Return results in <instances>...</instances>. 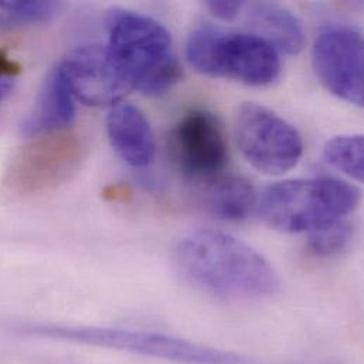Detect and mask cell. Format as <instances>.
Masks as SVG:
<instances>
[{
	"instance_id": "obj_9",
	"label": "cell",
	"mask_w": 364,
	"mask_h": 364,
	"mask_svg": "<svg viewBox=\"0 0 364 364\" xmlns=\"http://www.w3.org/2000/svg\"><path fill=\"white\" fill-rule=\"evenodd\" d=\"M169 154L186 178H217L228 161V144L220 119L205 109L186 112L169 135Z\"/></svg>"
},
{
	"instance_id": "obj_2",
	"label": "cell",
	"mask_w": 364,
	"mask_h": 364,
	"mask_svg": "<svg viewBox=\"0 0 364 364\" xmlns=\"http://www.w3.org/2000/svg\"><path fill=\"white\" fill-rule=\"evenodd\" d=\"M107 28L108 47L132 90L148 97H161L182 80V64L172 36L159 21L115 7L108 13Z\"/></svg>"
},
{
	"instance_id": "obj_8",
	"label": "cell",
	"mask_w": 364,
	"mask_h": 364,
	"mask_svg": "<svg viewBox=\"0 0 364 364\" xmlns=\"http://www.w3.org/2000/svg\"><path fill=\"white\" fill-rule=\"evenodd\" d=\"M312 64L331 94L363 107L364 41L359 30L341 23L325 26L312 47Z\"/></svg>"
},
{
	"instance_id": "obj_5",
	"label": "cell",
	"mask_w": 364,
	"mask_h": 364,
	"mask_svg": "<svg viewBox=\"0 0 364 364\" xmlns=\"http://www.w3.org/2000/svg\"><path fill=\"white\" fill-rule=\"evenodd\" d=\"M21 331L24 335L33 338L115 349L175 363L252 364V360L244 355L220 350L164 333L71 325H33Z\"/></svg>"
},
{
	"instance_id": "obj_13",
	"label": "cell",
	"mask_w": 364,
	"mask_h": 364,
	"mask_svg": "<svg viewBox=\"0 0 364 364\" xmlns=\"http://www.w3.org/2000/svg\"><path fill=\"white\" fill-rule=\"evenodd\" d=\"M241 14L250 33L265 40L277 51L298 54L304 50V24L287 6L277 1H251L244 3Z\"/></svg>"
},
{
	"instance_id": "obj_17",
	"label": "cell",
	"mask_w": 364,
	"mask_h": 364,
	"mask_svg": "<svg viewBox=\"0 0 364 364\" xmlns=\"http://www.w3.org/2000/svg\"><path fill=\"white\" fill-rule=\"evenodd\" d=\"M61 4L55 1H0V26L43 23L53 18Z\"/></svg>"
},
{
	"instance_id": "obj_16",
	"label": "cell",
	"mask_w": 364,
	"mask_h": 364,
	"mask_svg": "<svg viewBox=\"0 0 364 364\" xmlns=\"http://www.w3.org/2000/svg\"><path fill=\"white\" fill-rule=\"evenodd\" d=\"M353 235V224L345 218L308 232L306 250L315 258H333L350 247Z\"/></svg>"
},
{
	"instance_id": "obj_14",
	"label": "cell",
	"mask_w": 364,
	"mask_h": 364,
	"mask_svg": "<svg viewBox=\"0 0 364 364\" xmlns=\"http://www.w3.org/2000/svg\"><path fill=\"white\" fill-rule=\"evenodd\" d=\"M257 201L258 194L248 179L225 176L207 186L200 198V205L213 218L238 223L255 210Z\"/></svg>"
},
{
	"instance_id": "obj_10",
	"label": "cell",
	"mask_w": 364,
	"mask_h": 364,
	"mask_svg": "<svg viewBox=\"0 0 364 364\" xmlns=\"http://www.w3.org/2000/svg\"><path fill=\"white\" fill-rule=\"evenodd\" d=\"M74 98L90 107H114L132 90L108 46L84 44L60 63Z\"/></svg>"
},
{
	"instance_id": "obj_19",
	"label": "cell",
	"mask_w": 364,
	"mask_h": 364,
	"mask_svg": "<svg viewBox=\"0 0 364 364\" xmlns=\"http://www.w3.org/2000/svg\"><path fill=\"white\" fill-rule=\"evenodd\" d=\"M21 65L11 60L7 53L4 50L0 48V78H4V80H11L13 77L18 75L21 73Z\"/></svg>"
},
{
	"instance_id": "obj_15",
	"label": "cell",
	"mask_w": 364,
	"mask_h": 364,
	"mask_svg": "<svg viewBox=\"0 0 364 364\" xmlns=\"http://www.w3.org/2000/svg\"><path fill=\"white\" fill-rule=\"evenodd\" d=\"M325 161L356 182H363L364 139L362 135H341L328 141L323 148Z\"/></svg>"
},
{
	"instance_id": "obj_6",
	"label": "cell",
	"mask_w": 364,
	"mask_h": 364,
	"mask_svg": "<svg viewBox=\"0 0 364 364\" xmlns=\"http://www.w3.org/2000/svg\"><path fill=\"white\" fill-rule=\"evenodd\" d=\"M235 138L247 162L269 176H279L294 169L304 154L299 132L278 114L255 102L240 107Z\"/></svg>"
},
{
	"instance_id": "obj_18",
	"label": "cell",
	"mask_w": 364,
	"mask_h": 364,
	"mask_svg": "<svg viewBox=\"0 0 364 364\" xmlns=\"http://www.w3.org/2000/svg\"><path fill=\"white\" fill-rule=\"evenodd\" d=\"M245 1H224V0H210L205 3V7L211 11V14L223 21H234L241 16L242 7Z\"/></svg>"
},
{
	"instance_id": "obj_4",
	"label": "cell",
	"mask_w": 364,
	"mask_h": 364,
	"mask_svg": "<svg viewBox=\"0 0 364 364\" xmlns=\"http://www.w3.org/2000/svg\"><path fill=\"white\" fill-rule=\"evenodd\" d=\"M188 64L203 75L248 87H267L281 74L278 51L250 31H230L210 23L197 26L186 44Z\"/></svg>"
},
{
	"instance_id": "obj_1",
	"label": "cell",
	"mask_w": 364,
	"mask_h": 364,
	"mask_svg": "<svg viewBox=\"0 0 364 364\" xmlns=\"http://www.w3.org/2000/svg\"><path fill=\"white\" fill-rule=\"evenodd\" d=\"M175 261L188 282L224 299L267 298L279 287L278 275L264 255L221 231L188 234L176 247Z\"/></svg>"
},
{
	"instance_id": "obj_3",
	"label": "cell",
	"mask_w": 364,
	"mask_h": 364,
	"mask_svg": "<svg viewBox=\"0 0 364 364\" xmlns=\"http://www.w3.org/2000/svg\"><path fill=\"white\" fill-rule=\"evenodd\" d=\"M360 198L359 188L339 179H289L268 186L255 210L269 228L299 234L348 218Z\"/></svg>"
},
{
	"instance_id": "obj_12",
	"label": "cell",
	"mask_w": 364,
	"mask_h": 364,
	"mask_svg": "<svg viewBox=\"0 0 364 364\" xmlns=\"http://www.w3.org/2000/svg\"><path fill=\"white\" fill-rule=\"evenodd\" d=\"M74 95L57 64L44 78L34 105L21 125V134L38 138L61 132L70 127L75 117Z\"/></svg>"
},
{
	"instance_id": "obj_11",
	"label": "cell",
	"mask_w": 364,
	"mask_h": 364,
	"mask_svg": "<svg viewBox=\"0 0 364 364\" xmlns=\"http://www.w3.org/2000/svg\"><path fill=\"white\" fill-rule=\"evenodd\" d=\"M107 132L117 155L132 168H146L156 158V142L145 114L129 102H119L107 117Z\"/></svg>"
},
{
	"instance_id": "obj_7",
	"label": "cell",
	"mask_w": 364,
	"mask_h": 364,
	"mask_svg": "<svg viewBox=\"0 0 364 364\" xmlns=\"http://www.w3.org/2000/svg\"><path fill=\"white\" fill-rule=\"evenodd\" d=\"M82 148L70 134L33 138L11 159L6 184L18 194H37L68 181L80 166Z\"/></svg>"
}]
</instances>
